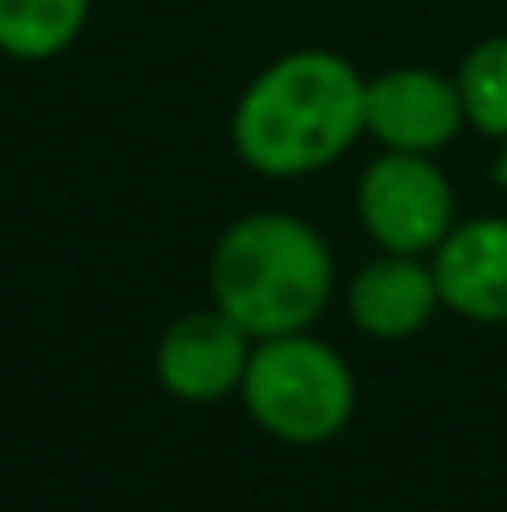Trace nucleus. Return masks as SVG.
<instances>
[{"mask_svg": "<svg viewBox=\"0 0 507 512\" xmlns=\"http://www.w3.org/2000/svg\"><path fill=\"white\" fill-rule=\"evenodd\" d=\"M348 324L373 343H403L413 334H423L433 324V314L443 309L438 279H433V259L423 254H383L368 259L348 289Z\"/></svg>", "mask_w": 507, "mask_h": 512, "instance_id": "7", "label": "nucleus"}, {"mask_svg": "<svg viewBox=\"0 0 507 512\" xmlns=\"http://www.w3.org/2000/svg\"><path fill=\"white\" fill-rule=\"evenodd\" d=\"M453 80H458V95L468 110V130H478L488 140H507V35L478 40L463 55Z\"/></svg>", "mask_w": 507, "mask_h": 512, "instance_id": "10", "label": "nucleus"}, {"mask_svg": "<svg viewBox=\"0 0 507 512\" xmlns=\"http://www.w3.org/2000/svg\"><path fill=\"white\" fill-rule=\"evenodd\" d=\"M239 403L269 438L289 448H319L353 423L358 378L334 343L314 339V329L254 339Z\"/></svg>", "mask_w": 507, "mask_h": 512, "instance_id": "3", "label": "nucleus"}, {"mask_svg": "<svg viewBox=\"0 0 507 512\" xmlns=\"http://www.w3.org/2000/svg\"><path fill=\"white\" fill-rule=\"evenodd\" d=\"M254 339L224 309L179 314L155 343V378L179 403H224L244 388Z\"/></svg>", "mask_w": 507, "mask_h": 512, "instance_id": "6", "label": "nucleus"}, {"mask_svg": "<svg viewBox=\"0 0 507 512\" xmlns=\"http://www.w3.org/2000/svg\"><path fill=\"white\" fill-rule=\"evenodd\" d=\"M493 179H498V189L507 194V140H498V160H493Z\"/></svg>", "mask_w": 507, "mask_h": 512, "instance_id": "11", "label": "nucleus"}, {"mask_svg": "<svg viewBox=\"0 0 507 512\" xmlns=\"http://www.w3.org/2000/svg\"><path fill=\"white\" fill-rule=\"evenodd\" d=\"M368 75L338 50L304 45L269 60L229 115L234 155L264 179H299L338 165L363 135Z\"/></svg>", "mask_w": 507, "mask_h": 512, "instance_id": "1", "label": "nucleus"}, {"mask_svg": "<svg viewBox=\"0 0 507 512\" xmlns=\"http://www.w3.org/2000/svg\"><path fill=\"white\" fill-rule=\"evenodd\" d=\"M443 309L468 324H507V214L458 219L433 249Z\"/></svg>", "mask_w": 507, "mask_h": 512, "instance_id": "8", "label": "nucleus"}, {"mask_svg": "<svg viewBox=\"0 0 507 512\" xmlns=\"http://www.w3.org/2000/svg\"><path fill=\"white\" fill-rule=\"evenodd\" d=\"M463 130H468V110L453 75H438L428 65H398V70L368 75L363 135H373L383 150L443 155Z\"/></svg>", "mask_w": 507, "mask_h": 512, "instance_id": "5", "label": "nucleus"}, {"mask_svg": "<svg viewBox=\"0 0 507 512\" xmlns=\"http://www.w3.org/2000/svg\"><path fill=\"white\" fill-rule=\"evenodd\" d=\"M353 209L363 234L383 254H423L448 239L458 224V199L448 174L438 170V155H403V150H378L353 189Z\"/></svg>", "mask_w": 507, "mask_h": 512, "instance_id": "4", "label": "nucleus"}, {"mask_svg": "<svg viewBox=\"0 0 507 512\" xmlns=\"http://www.w3.org/2000/svg\"><path fill=\"white\" fill-rule=\"evenodd\" d=\"M95 0H0V55L10 60H55L90 25Z\"/></svg>", "mask_w": 507, "mask_h": 512, "instance_id": "9", "label": "nucleus"}, {"mask_svg": "<svg viewBox=\"0 0 507 512\" xmlns=\"http://www.w3.org/2000/svg\"><path fill=\"white\" fill-rule=\"evenodd\" d=\"M334 284L329 239L289 209H254L234 219L209 254L214 309H224L249 339L314 329L334 304Z\"/></svg>", "mask_w": 507, "mask_h": 512, "instance_id": "2", "label": "nucleus"}]
</instances>
